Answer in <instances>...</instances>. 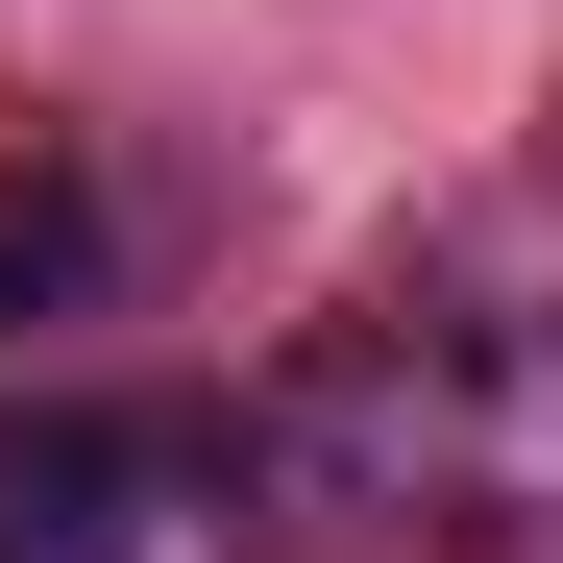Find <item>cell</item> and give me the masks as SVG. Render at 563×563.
I'll use <instances>...</instances> for the list:
<instances>
[{
  "instance_id": "7a4b0ae2",
  "label": "cell",
  "mask_w": 563,
  "mask_h": 563,
  "mask_svg": "<svg viewBox=\"0 0 563 563\" xmlns=\"http://www.w3.org/2000/svg\"><path fill=\"white\" fill-rule=\"evenodd\" d=\"M123 295V197L74 147H0V343H49V319H99Z\"/></svg>"
},
{
  "instance_id": "6da1fadb",
  "label": "cell",
  "mask_w": 563,
  "mask_h": 563,
  "mask_svg": "<svg viewBox=\"0 0 563 563\" xmlns=\"http://www.w3.org/2000/svg\"><path fill=\"white\" fill-rule=\"evenodd\" d=\"M172 515V441L99 393H0V563H147Z\"/></svg>"
}]
</instances>
